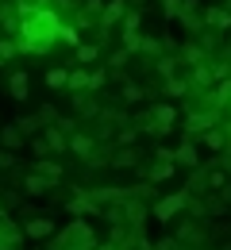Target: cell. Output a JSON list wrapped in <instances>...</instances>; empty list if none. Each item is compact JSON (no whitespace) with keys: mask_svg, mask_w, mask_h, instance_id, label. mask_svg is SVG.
I'll list each match as a JSON object with an SVG mask.
<instances>
[{"mask_svg":"<svg viewBox=\"0 0 231 250\" xmlns=\"http://www.w3.org/2000/svg\"><path fill=\"white\" fill-rule=\"evenodd\" d=\"M8 93H12V100H27V96H31V77H27L23 69H16V73L8 77Z\"/></svg>","mask_w":231,"mask_h":250,"instance_id":"9","label":"cell"},{"mask_svg":"<svg viewBox=\"0 0 231 250\" xmlns=\"http://www.w3.org/2000/svg\"><path fill=\"white\" fill-rule=\"evenodd\" d=\"M173 124H177V112H173L169 104H154V108L147 112V127H143V131H158V135H166V131H173Z\"/></svg>","mask_w":231,"mask_h":250,"instance_id":"3","label":"cell"},{"mask_svg":"<svg viewBox=\"0 0 231 250\" xmlns=\"http://www.w3.org/2000/svg\"><path fill=\"white\" fill-rule=\"evenodd\" d=\"M12 162H16L12 150H0V169H12Z\"/></svg>","mask_w":231,"mask_h":250,"instance_id":"38","label":"cell"},{"mask_svg":"<svg viewBox=\"0 0 231 250\" xmlns=\"http://www.w3.org/2000/svg\"><path fill=\"white\" fill-rule=\"evenodd\" d=\"M120 208H124V216L131 219L135 227H139V223H143V219H147V208H143V204H139V200H135V196H127V200H124V204H120Z\"/></svg>","mask_w":231,"mask_h":250,"instance_id":"16","label":"cell"},{"mask_svg":"<svg viewBox=\"0 0 231 250\" xmlns=\"http://www.w3.org/2000/svg\"><path fill=\"white\" fill-rule=\"evenodd\" d=\"M16 127H20V131H23L27 139H31L35 131H39V120H35V116H23V120H16Z\"/></svg>","mask_w":231,"mask_h":250,"instance_id":"30","label":"cell"},{"mask_svg":"<svg viewBox=\"0 0 231 250\" xmlns=\"http://www.w3.org/2000/svg\"><path fill=\"white\" fill-rule=\"evenodd\" d=\"M0 139H4V150H16V146H23L27 135H23L16 124H8V127H0Z\"/></svg>","mask_w":231,"mask_h":250,"instance_id":"14","label":"cell"},{"mask_svg":"<svg viewBox=\"0 0 231 250\" xmlns=\"http://www.w3.org/2000/svg\"><path fill=\"white\" fill-rule=\"evenodd\" d=\"M208 185H212V188H224V185H228V177H224L220 169H212V173H208Z\"/></svg>","mask_w":231,"mask_h":250,"instance_id":"34","label":"cell"},{"mask_svg":"<svg viewBox=\"0 0 231 250\" xmlns=\"http://www.w3.org/2000/svg\"><path fill=\"white\" fill-rule=\"evenodd\" d=\"M204 23H212V27H231V12L208 4V8H204Z\"/></svg>","mask_w":231,"mask_h":250,"instance_id":"12","label":"cell"},{"mask_svg":"<svg viewBox=\"0 0 231 250\" xmlns=\"http://www.w3.org/2000/svg\"><path fill=\"white\" fill-rule=\"evenodd\" d=\"M97 42H93V46H89V42H81V46H77V62H97Z\"/></svg>","mask_w":231,"mask_h":250,"instance_id":"26","label":"cell"},{"mask_svg":"<svg viewBox=\"0 0 231 250\" xmlns=\"http://www.w3.org/2000/svg\"><path fill=\"white\" fill-rule=\"evenodd\" d=\"M177 54H181V62H189V65H204V46H197V42H185Z\"/></svg>","mask_w":231,"mask_h":250,"instance_id":"17","label":"cell"},{"mask_svg":"<svg viewBox=\"0 0 231 250\" xmlns=\"http://www.w3.org/2000/svg\"><path fill=\"white\" fill-rule=\"evenodd\" d=\"M212 100H216V112H220L224 104H231V81H220V89H216V96H212Z\"/></svg>","mask_w":231,"mask_h":250,"instance_id":"24","label":"cell"},{"mask_svg":"<svg viewBox=\"0 0 231 250\" xmlns=\"http://www.w3.org/2000/svg\"><path fill=\"white\" fill-rule=\"evenodd\" d=\"M131 35H139V12L124 16V39H131Z\"/></svg>","mask_w":231,"mask_h":250,"instance_id":"27","label":"cell"},{"mask_svg":"<svg viewBox=\"0 0 231 250\" xmlns=\"http://www.w3.org/2000/svg\"><path fill=\"white\" fill-rule=\"evenodd\" d=\"M139 250H154V243H150L147 235H139Z\"/></svg>","mask_w":231,"mask_h":250,"instance_id":"40","label":"cell"},{"mask_svg":"<svg viewBox=\"0 0 231 250\" xmlns=\"http://www.w3.org/2000/svg\"><path fill=\"white\" fill-rule=\"evenodd\" d=\"M169 173H173V162H162V158H158V166H150V181H166Z\"/></svg>","mask_w":231,"mask_h":250,"instance_id":"22","label":"cell"},{"mask_svg":"<svg viewBox=\"0 0 231 250\" xmlns=\"http://www.w3.org/2000/svg\"><path fill=\"white\" fill-rule=\"evenodd\" d=\"M20 239H23V231L8 216H0V250H20Z\"/></svg>","mask_w":231,"mask_h":250,"instance_id":"6","label":"cell"},{"mask_svg":"<svg viewBox=\"0 0 231 250\" xmlns=\"http://www.w3.org/2000/svg\"><path fill=\"white\" fill-rule=\"evenodd\" d=\"M124 100H127V104H135V100H139V89H135V85H127V89H124Z\"/></svg>","mask_w":231,"mask_h":250,"instance_id":"39","label":"cell"},{"mask_svg":"<svg viewBox=\"0 0 231 250\" xmlns=\"http://www.w3.org/2000/svg\"><path fill=\"white\" fill-rule=\"evenodd\" d=\"M0 65H4V58H0Z\"/></svg>","mask_w":231,"mask_h":250,"instance_id":"43","label":"cell"},{"mask_svg":"<svg viewBox=\"0 0 231 250\" xmlns=\"http://www.w3.org/2000/svg\"><path fill=\"white\" fill-rule=\"evenodd\" d=\"M124 16H127V4H124V0H104V12H100L104 31H108V27H116V23H124Z\"/></svg>","mask_w":231,"mask_h":250,"instance_id":"7","label":"cell"},{"mask_svg":"<svg viewBox=\"0 0 231 250\" xmlns=\"http://www.w3.org/2000/svg\"><path fill=\"white\" fill-rule=\"evenodd\" d=\"M158 4H162L166 12H169V16H177V12H181V4H185V0H158Z\"/></svg>","mask_w":231,"mask_h":250,"instance_id":"35","label":"cell"},{"mask_svg":"<svg viewBox=\"0 0 231 250\" xmlns=\"http://www.w3.org/2000/svg\"><path fill=\"white\" fill-rule=\"evenodd\" d=\"M135 143V127H124V131H120V146H131Z\"/></svg>","mask_w":231,"mask_h":250,"instance_id":"36","label":"cell"},{"mask_svg":"<svg viewBox=\"0 0 231 250\" xmlns=\"http://www.w3.org/2000/svg\"><path fill=\"white\" fill-rule=\"evenodd\" d=\"M50 250H97V239H93V227L85 219H69L62 227V235L54 239Z\"/></svg>","mask_w":231,"mask_h":250,"instance_id":"2","label":"cell"},{"mask_svg":"<svg viewBox=\"0 0 231 250\" xmlns=\"http://www.w3.org/2000/svg\"><path fill=\"white\" fill-rule=\"evenodd\" d=\"M173 166H197V143L185 139L177 150H173Z\"/></svg>","mask_w":231,"mask_h":250,"instance_id":"11","label":"cell"},{"mask_svg":"<svg viewBox=\"0 0 231 250\" xmlns=\"http://www.w3.org/2000/svg\"><path fill=\"white\" fill-rule=\"evenodd\" d=\"M228 12H231V0H228Z\"/></svg>","mask_w":231,"mask_h":250,"instance_id":"42","label":"cell"},{"mask_svg":"<svg viewBox=\"0 0 231 250\" xmlns=\"http://www.w3.org/2000/svg\"><path fill=\"white\" fill-rule=\"evenodd\" d=\"M58 39H62V42H69V46H81V39H77V27H69V23H62Z\"/></svg>","mask_w":231,"mask_h":250,"instance_id":"28","label":"cell"},{"mask_svg":"<svg viewBox=\"0 0 231 250\" xmlns=\"http://www.w3.org/2000/svg\"><path fill=\"white\" fill-rule=\"evenodd\" d=\"M69 150L89 162V154H93V139H89V135H73V139H69Z\"/></svg>","mask_w":231,"mask_h":250,"instance_id":"20","label":"cell"},{"mask_svg":"<svg viewBox=\"0 0 231 250\" xmlns=\"http://www.w3.org/2000/svg\"><path fill=\"white\" fill-rule=\"evenodd\" d=\"M177 20H181V23L189 27V31H200V23H204V16H197V4H193V0H185V4H181Z\"/></svg>","mask_w":231,"mask_h":250,"instance_id":"10","label":"cell"},{"mask_svg":"<svg viewBox=\"0 0 231 250\" xmlns=\"http://www.w3.org/2000/svg\"><path fill=\"white\" fill-rule=\"evenodd\" d=\"M46 188H54V181H46V177H42V173H27V192H31V196H42V192H46Z\"/></svg>","mask_w":231,"mask_h":250,"instance_id":"19","label":"cell"},{"mask_svg":"<svg viewBox=\"0 0 231 250\" xmlns=\"http://www.w3.org/2000/svg\"><path fill=\"white\" fill-rule=\"evenodd\" d=\"M66 81H69L66 69H50V73H46V85H50V89H66Z\"/></svg>","mask_w":231,"mask_h":250,"instance_id":"25","label":"cell"},{"mask_svg":"<svg viewBox=\"0 0 231 250\" xmlns=\"http://www.w3.org/2000/svg\"><path fill=\"white\" fill-rule=\"evenodd\" d=\"M204 143H208L212 150H224V146H228V131H220V127H208V131H204Z\"/></svg>","mask_w":231,"mask_h":250,"instance_id":"21","label":"cell"},{"mask_svg":"<svg viewBox=\"0 0 231 250\" xmlns=\"http://www.w3.org/2000/svg\"><path fill=\"white\" fill-rule=\"evenodd\" d=\"M31 150L39 158H46V154H50V143H46V139H31Z\"/></svg>","mask_w":231,"mask_h":250,"instance_id":"33","label":"cell"},{"mask_svg":"<svg viewBox=\"0 0 231 250\" xmlns=\"http://www.w3.org/2000/svg\"><path fill=\"white\" fill-rule=\"evenodd\" d=\"M35 173H42V177H46V181H54V185L62 181V166H58V162H50V158H39V162H35Z\"/></svg>","mask_w":231,"mask_h":250,"instance_id":"13","label":"cell"},{"mask_svg":"<svg viewBox=\"0 0 231 250\" xmlns=\"http://www.w3.org/2000/svg\"><path fill=\"white\" fill-rule=\"evenodd\" d=\"M135 158H139V154H135V150H127V146H124L120 154L112 158V166H120V169H131V166H135Z\"/></svg>","mask_w":231,"mask_h":250,"instance_id":"23","label":"cell"},{"mask_svg":"<svg viewBox=\"0 0 231 250\" xmlns=\"http://www.w3.org/2000/svg\"><path fill=\"white\" fill-rule=\"evenodd\" d=\"M16 50H20V46H16V39H0V58H4V62H8V58H16Z\"/></svg>","mask_w":231,"mask_h":250,"instance_id":"31","label":"cell"},{"mask_svg":"<svg viewBox=\"0 0 231 250\" xmlns=\"http://www.w3.org/2000/svg\"><path fill=\"white\" fill-rule=\"evenodd\" d=\"M58 31H62V20H58L50 8H35L31 16L20 20L16 46L27 50V54H42V50H50V42L58 39Z\"/></svg>","mask_w":231,"mask_h":250,"instance_id":"1","label":"cell"},{"mask_svg":"<svg viewBox=\"0 0 231 250\" xmlns=\"http://www.w3.org/2000/svg\"><path fill=\"white\" fill-rule=\"evenodd\" d=\"M185 89H189V81H185V77H169V81H166V93H185Z\"/></svg>","mask_w":231,"mask_h":250,"instance_id":"32","label":"cell"},{"mask_svg":"<svg viewBox=\"0 0 231 250\" xmlns=\"http://www.w3.org/2000/svg\"><path fill=\"white\" fill-rule=\"evenodd\" d=\"M185 204H189V192L181 188V192H173V196H166V200H158V204H154V219H158V223H166V219L177 216Z\"/></svg>","mask_w":231,"mask_h":250,"instance_id":"4","label":"cell"},{"mask_svg":"<svg viewBox=\"0 0 231 250\" xmlns=\"http://www.w3.org/2000/svg\"><path fill=\"white\" fill-rule=\"evenodd\" d=\"M66 85H69V89H77V93H85V89H93V73H89V69H73Z\"/></svg>","mask_w":231,"mask_h":250,"instance_id":"18","label":"cell"},{"mask_svg":"<svg viewBox=\"0 0 231 250\" xmlns=\"http://www.w3.org/2000/svg\"><path fill=\"white\" fill-rule=\"evenodd\" d=\"M177 247H181L177 239H158V243H154V250H177Z\"/></svg>","mask_w":231,"mask_h":250,"instance_id":"37","label":"cell"},{"mask_svg":"<svg viewBox=\"0 0 231 250\" xmlns=\"http://www.w3.org/2000/svg\"><path fill=\"white\" fill-rule=\"evenodd\" d=\"M97 250H124L120 243H104V247H97Z\"/></svg>","mask_w":231,"mask_h":250,"instance_id":"41","label":"cell"},{"mask_svg":"<svg viewBox=\"0 0 231 250\" xmlns=\"http://www.w3.org/2000/svg\"><path fill=\"white\" fill-rule=\"evenodd\" d=\"M54 231H58V223H54V219H42V216H35V219L23 223V235H31V239H50Z\"/></svg>","mask_w":231,"mask_h":250,"instance_id":"8","label":"cell"},{"mask_svg":"<svg viewBox=\"0 0 231 250\" xmlns=\"http://www.w3.org/2000/svg\"><path fill=\"white\" fill-rule=\"evenodd\" d=\"M208 127H216V108H204V112H193L185 120V135H204Z\"/></svg>","mask_w":231,"mask_h":250,"instance_id":"5","label":"cell"},{"mask_svg":"<svg viewBox=\"0 0 231 250\" xmlns=\"http://www.w3.org/2000/svg\"><path fill=\"white\" fill-rule=\"evenodd\" d=\"M46 143H50V150H69V131H62V127H46Z\"/></svg>","mask_w":231,"mask_h":250,"instance_id":"15","label":"cell"},{"mask_svg":"<svg viewBox=\"0 0 231 250\" xmlns=\"http://www.w3.org/2000/svg\"><path fill=\"white\" fill-rule=\"evenodd\" d=\"M35 120H39V127H42V124H50V127H54V124H58V112H54V108L46 104V108H39V116H35Z\"/></svg>","mask_w":231,"mask_h":250,"instance_id":"29","label":"cell"}]
</instances>
